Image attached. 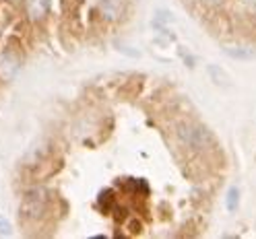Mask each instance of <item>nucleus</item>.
<instances>
[{"label":"nucleus","mask_w":256,"mask_h":239,"mask_svg":"<svg viewBox=\"0 0 256 239\" xmlns=\"http://www.w3.org/2000/svg\"><path fill=\"white\" fill-rule=\"evenodd\" d=\"M0 235H10V225L0 217Z\"/></svg>","instance_id":"nucleus-8"},{"label":"nucleus","mask_w":256,"mask_h":239,"mask_svg":"<svg viewBox=\"0 0 256 239\" xmlns=\"http://www.w3.org/2000/svg\"><path fill=\"white\" fill-rule=\"evenodd\" d=\"M27 6H29V12L34 14V17H42L46 12L48 0H27Z\"/></svg>","instance_id":"nucleus-4"},{"label":"nucleus","mask_w":256,"mask_h":239,"mask_svg":"<svg viewBox=\"0 0 256 239\" xmlns=\"http://www.w3.org/2000/svg\"><path fill=\"white\" fill-rule=\"evenodd\" d=\"M178 136L186 147L196 149V151L209 149L213 145V136L204 128H200V126H182V128L178 130Z\"/></svg>","instance_id":"nucleus-1"},{"label":"nucleus","mask_w":256,"mask_h":239,"mask_svg":"<svg viewBox=\"0 0 256 239\" xmlns=\"http://www.w3.org/2000/svg\"><path fill=\"white\" fill-rule=\"evenodd\" d=\"M238 202H240V192H238V188H230V192H228V211H236L238 209Z\"/></svg>","instance_id":"nucleus-6"},{"label":"nucleus","mask_w":256,"mask_h":239,"mask_svg":"<svg viewBox=\"0 0 256 239\" xmlns=\"http://www.w3.org/2000/svg\"><path fill=\"white\" fill-rule=\"evenodd\" d=\"M124 8V0H100V10L106 19H118Z\"/></svg>","instance_id":"nucleus-3"},{"label":"nucleus","mask_w":256,"mask_h":239,"mask_svg":"<svg viewBox=\"0 0 256 239\" xmlns=\"http://www.w3.org/2000/svg\"><path fill=\"white\" fill-rule=\"evenodd\" d=\"M226 54H228V56H234V58H240V60H250V58L256 56V54L250 52V50H226Z\"/></svg>","instance_id":"nucleus-7"},{"label":"nucleus","mask_w":256,"mask_h":239,"mask_svg":"<svg viewBox=\"0 0 256 239\" xmlns=\"http://www.w3.org/2000/svg\"><path fill=\"white\" fill-rule=\"evenodd\" d=\"M21 211H23V217L29 221L40 219L46 211V192L44 190H34V192H29L23 200Z\"/></svg>","instance_id":"nucleus-2"},{"label":"nucleus","mask_w":256,"mask_h":239,"mask_svg":"<svg viewBox=\"0 0 256 239\" xmlns=\"http://www.w3.org/2000/svg\"><path fill=\"white\" fill-rule=\"evenodd\" d=\"M209 72L215 76V83L217 85H221V87H226V85H230V76L223 72L221 68H217V66H213V68H209Z\"/></svg>","instance_id":"nucleus-5"}]
</instances>
